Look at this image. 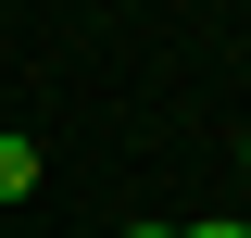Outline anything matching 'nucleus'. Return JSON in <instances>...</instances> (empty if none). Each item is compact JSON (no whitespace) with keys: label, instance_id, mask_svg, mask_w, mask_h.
<instances>
[{"label":"nucleus","instance_id":"obj_2","mask_svg":"<svg viewBox=\"0 0 251 238\" xmlns=\"http://www.w3.org/2000/svg\"><path fill=\"white\" fill-rule=\"evenodd\" d=\"M176 238H251V226H239V213H201V226H176Z\"/></svg>","mask_w":251,"mask_h":238},{"label":"nucleus","instance_id":"obj_1","mask_svg":"<svg viewBox=\"0 0 251 238\" xmlns=\"http://www.w3.org/2000/svg\"><path fill=\"white\" fill-rule=\"evenodd\" d=\"M38 188V138H0V201H25Z\"/></svg>","mask_w":251,"mask_h":238},{"label":"nucleus","instance_id":"obj_4","mask_svg":"<svg viewBox=\"0 0 251 238\" xmlns=\"http://www.w3.org/2000/svg\"><path fill=\"white\" fill-rule=\"evenodd\" d=\"M239 163H251V138H239Z\"/></svg>","mask_w":251,"mask_h":238},{"label":"nucleus","instance_id":"obj_3","mask_svg":"<svg viewBox=\"0 0 251 238\" xmlns=\"http://www.w3.org/2000/svg\"><path fill=\"white\" fill-rule=\"evenodd\" d=\"M126 238H176V226H126Z\"/></svg>","mask_w":251,"mask_h":238}]
</instances>
